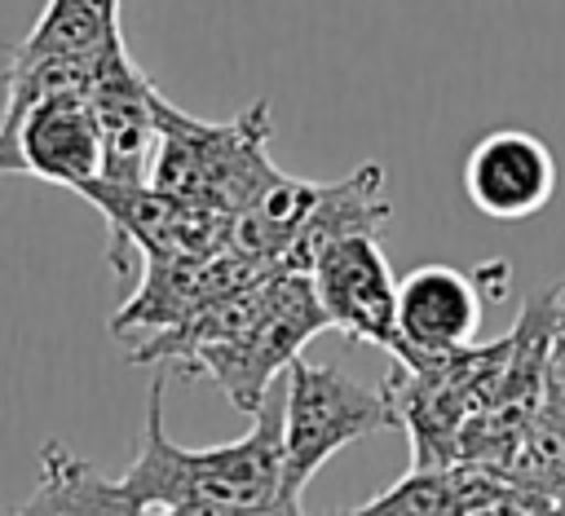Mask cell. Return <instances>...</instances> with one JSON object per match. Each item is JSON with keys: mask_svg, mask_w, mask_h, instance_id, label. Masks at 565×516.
Returning a JSON list of instances; mask_svg holds the SVG:
<instances>
[{"mask_svg": "<svg viewBox=\"0 0 565 516\" xmlns=\"http://www.w3.org/2000/svg\"><path fill=\"white\" fill-rule=\"evenodd\" d=\"M463 194L490 221H525L552 203L556 159L525 128H494L463 159Z\"/></svg>", "mask_w": 565, "mask_h": 516, "instance_id": "ba28073f", "label": "cell"}, {"mask_svg": "<svg viewBox=\"0 0 565 516\" xmlns=\"http://www.w3.org/2000/svg\"><path fill=\"white\" fill-rule=\"evenodd\" d=\"M0 176L84 190L102 176V128L88 88H53L0 110Z\"/></svg>", "mask_w": 565, "mask_h": 516, "instance_id": "5b68a950", "label": "cell"}, {"mask_svg": "<svg viewBox=\"0 0 565 516\" xmlns=\"http://www.w3.org/2000/svg\"><path fill=\"white\" fill-rule=\"evenodd\" d=\"M481 331V287L450 265H419L397 282V348L446 353Z\"/></svg>", "mask_w": 565, "mask_h": 516, "instance_id": "9c48e42d", "label": "cell"}, {"mask_svg": "<svg viewBox=\"0 0 565 516\" xmlns=\"http://www.w3.org/2000/svg\"><path fill=\"white\" fill-rule=\"evenodd\" d=\"M13 512H97V516H128L119 476L97 472L88 459L66 450V441H44L35 490L13 503Z\"/></svg>", "mask_w": 565, "mask_h": 516, "instance_id": "8fae6325", "label": "cell"}, {"mask_svg": "<svg viewBox=\"0 0 565 516\" xmlns=\"http://www.w3.org/2000/svg\"><path fill=\"white\" fill-rule=\"evenodd\" d=\"M353 512H415V516H455V494H450V463L437 467H411L402 472L384 494L358 503Z\"/></svg>", "mask_w": 565, "mask_h": 516, "instance_id": "7c38bea8", "label": "cell"}, {"mask_svg": "<svg viewBox=\"0 0 565 516\" xmlns=\"http://www.w3.org/2000/svg\"><path fill=\"white\" fill-rule=\"evenodd\" d=\"M547 388L565 406V282H561V309H556V326H552V344H547Z\"/></svg>", "mask_w": 565, "mask_h": 516, "instance_id": "4fadbf2b", "label": "cell"}, {"mask_svg": "<svg viewBox=\"0 0 565 516\" xmlns=\"http://www.w3.org/2000/svg\"><path fill=\"white\" fill-rule=\"evenodd\" d=\"M322 326H331V322L318 304L309 273L305 269H278L265 309L234 340L194 348L177 370L216 379V388L230 397V406H238L243 415H256L260 401L269 397L278 370H287Z\"/></svg>", "mask_w": 565, "mask_h": 516, "instance_id": "277c9868", "label": "cell"}, {"mask_svg": "<svg viewBox=\"0 0 565 516\" xmlns=\"http://www.w3.org/2000/svg\"><path fill=\"white\" fill-rule=\"evenodd\" d=\"M124 40L119 0H44L31 31L9 49V62L40 57H88Z\"/></svg>", "mask_w": 565, "mask_h": 516, "instance_id": "30bf717a", "label": "cell"}, {"mask_svg": "<svg viewBox=\"0 0 565 516\" xmlns=\"http://www.w3.org/2000/svg\"><path fill=\"white\" fill-rule=\"evenodd\" d=\"M282 172L269 163V101L234 119H194L159 97V150L150 185L194 207L238 216Z\"/></svg>", "mask_w": 565, "mask_h": 516, "instance_id": "7a4b0ae2", "label": "cell"}, {"mask_svg": "<svg viewBox=\"0 0 565 516\" xmlns=\"http://www.w3.org/2000/svg\"><path fill=\"white\" fill-rule=\"evenodd\" d=\"M88 101L102 128V181L115 185H150L154 150H159V93L132 66L128 44L115 40L88 79Z\"/></svg>", "mask_w": 565, "mask_h": 516, "instance_id": "52a82bcc", "label": "cell"}, {"mask_svg": "<svg viewBox=\"0 0 565 516\" xmlns=\"http://www.w3.org/2000/svg\"><path fill=\"white\" fill-rule=\"evenodd\" d=\"M128 516H221V512H278L282 503V388H269L252 428L221 445H177L163 432V375L150 384L137 459L119 472Z\"/></svg>", "mask_w": 565, "mask_h": 516, "instance_id": "6da1fadb", "label": "cell"}, {"mask_svg": "<svg viewBox=\"0 0 565 516\" xmlns=\"http://www.w3.org/2000/svg\"><path fill=\"white\" fill-rule=\"evenodd\" d=\"M397 415L384 388H366L344 370L291 362L282 384V503L287 516L305 512V485L344 445L393 428Z\"/></svg>", "mask_w": 565, "mask_h": 516, "instance_id": "3957f363", "label": "cell"}, {"mask_svg": "<svg viewBox=\"0 0 565 516\" xmlns=\"http://www.w3.org/2000/svg\"><path fill=\"white\" fill-rule=\"evenodd\" d=\"M309 282L318 291V304L327 322L353 340L375 348H397V278L388 269V256L380 251L375 234H340L331 238L313 265Z\"/></svg>", "mask_w": 565, "mask_h": 516, "instance_id": "8992f818", "label": "cell"}]
</instances>
